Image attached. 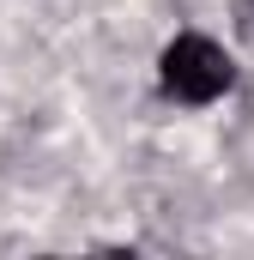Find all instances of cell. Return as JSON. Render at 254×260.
Masks as SVG:
<instances>
[{"label":"cell","instance_id":"cell-2","mask_svg":"<svg viewBox=\"0 0 254 260\" xmlns=\"http://www.w3.org/2000/svg\"><path fill=\"white\" fill-rule=\"evenodd\" d=\"M236 24H242V37L254 43V0H236Z\"/></svg>","mask_w":254,"mask_h":260},{"label":"cell","instance_id":"cell-1","mask_svg":"<svg viewBox=\"0 0 254 260\" xmlns=\"http://www.w3.org/2000/svg\"><path fill=\"white\" fill-rule=\"evenodd\" d=\"M230 79H236V67L230 55L212 43V37H176L170 49H164V91L170 97H182V103H212V97H224L230 91Z\"/></svg>","mask_w":254,"mask_h":260}]
</instances>
